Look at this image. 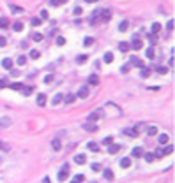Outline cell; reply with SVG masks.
<instances>
[{
	"label": "cell",
	"mask_w": 175,
	"mask_h": 183,
	"mask_svg": "<svg viewBox=\"0 0 175 183\" xmlns=\"http://www.w3.org/2000/svg\"><path fill=\"white\" fill-rule=\"evenodd\" d=\"M110 19H112V11H110V9L99 11V21H101V23H108Z\"/></svg>",
	"instance_id": "cell-1"
},
{
	"label": "cell",
	"mask_w": 175,
	"mask_h": 183,
	"mask_svg": "<svg viewBox=\"0 0 175 183\" xmlns=\"http://www.w3.org/2000/svg\"><path fill=\"white\" fill-rule=\"evenodd\" d=\"M67 178H69V164H64L62 169L58 171V180H60V182H66Z\"/></svg>",
	"instance_id": "cell-2"
},
{
	"label": "cell",
	"mask_w": 175,
	"mask_h": 183,
	"mask_svg": "<svg viewBox=\"0 0 175 183\" xmlns=\"http://www.w3.org/2000/svg\"><path fill=\"white\" fill-rule=\"evenodd\" d=\"M131 48H133V49H141V48H143V42H141L140 37H133V41H131Z\"/></svg>",
	"instance_id": "cell-3"
},
{
	"label": "cell",
	"mask_w": 175,
	"mask_h": 183,
	"mask_svg": "<svg viewBox=\"0 0 175 183\" xmlns=\"http://www.w3.org/2000/svg\"><path fill=\"white\" fill-rule=\"evenodd\" d=\"M89 93H90V92H89V86H81V88H80V92H78V97L87 99V97H89Z\"/></svg>",
	"instance_id": "cell-4"
},
{
	"label": "cell",
	"mask_w": 175,
	"mask_h": 183,
	"mask_svg": "<svg viewBox=\"0 0 175 183\" xmlns=\"http://www.w3.org/2000/svg\"><path fill=\"white\" fill-rule=\"evenodd\" d=\"M118 49H120L122 53H127V51L131 49V44H129V42H118Z\"/></svg>",
	"instance_id": "cell-5"
},
{
	"label": "cell",
	"mask_w": 175,
	"mask_h": 183,
	"mask_svg": "<svg viewBox=\"0 0 175 183\" xmlns=\"http://www.w3.org/2000/svg\"><path fill=\"white\" fill-rule=\"evenodd\" d=\"M129 63H135L136 67H140V69H143L145 65H143V62L140 60V58H136V56H131V60H129Z\"/></svg>",
	"instance_id": "cell-6"
},
{
	"label": "cell",
	"mask_w": 175,
	"mask_h": 183,
	"mask_svg": "<svg viewBox=\"0 0 175 183\" xmlns=\"http://www.w3.org/2000/svg\"><path fill=\"white\" fill-rule=\"evenodd\" d=\"M2 67L11 71V69H13V60H11V58H4V60H2Z\"/></svg>",
	"instance_id": "cell-7"
},
{
	"label": "cell",
	"mask_w": 175,
	"mask_h": 183,
	"mask_svg": "<svg viewBox=\"0 0 175 183\" xmlns=\"http://www.w3.org/2000/svg\"><path fill=\"white\" fill-rule=\"evenodd\" d=\"M46 102H48L46 95H44V93H39L37 95V106H46Z\"/></svg>",
	"instance_id": "cell-8"
},
{
	"label": "cell",
	"mask_w": 175,
	"mask_h": 183,
	"mask_svg": "<svg viewBox=\"0 0 175 183\" xmlns=\"http://www.w3.org/2000/svg\"><path fill=\"white\" fill-rule=\"evenodd\" d=\"M124 134L126 136H129V137H138V132H136V128H124Z\"/></svg>",
	"instance_id": "cell-9"
},
{
	"label": "cell",
	"mask_w": 175,
	"mask_h": 183,
	"mask_svg": "<svg viewBox=\"0 0 175 183\" xmlns=\"http://www.w3.org/2000/svg\"><path fill=\"white\" fill-rule=\"evenodd\" d=\"M85 162H87V157H85V155H83V153H80V155H76V157H74V164H85Z\"/></svg>",
	"instance_id": "cell-10"
},
{
	"label": "cell",
	"mask_w": 175,
	"mask_h": 183,
	"mask_svg": "<svg viewBox=\"0 0 175 183\" xmlns=\"http://www.w3.org/2000/svg\"><path fill=\"white\" fill-rule=\"evenodd\" d=\"M51 148H53L55 151H60V148H62V143H60V139H58V137H55V139L51 141Z\"/></svg>",
	"instance_id": "cell-11"
},
{
	"label": "cell",
	"mask_w": 175,
	"mask_h": 183,
	"mask_svg": "<svg viewBox=\"0 0 175 183\" xmlns=\"http://www.w3.org/2000/svg\"><path fill=\"white\" fill-rule=\"evenodd\" d=\"M87 146H89V150H90V151H94V153L101 151V150H99V145H97V143H94V141H90V143H89Z\"/></svg>",
	"instance_id": "cell-12"
},
{
	"label": "cell",
	"mask_w": 175,
	"mask_h": 183,
	"mask_svg": "<svg viewBox=\"0 0 175 183\" xmlns=\"http://www.w3.org/2000/svg\"><path fill=\"white\" fill-rule=\"evenodd\" d=\"M11 125V118H2L0 120V128H7Z\"/></svg>",
	"instance_id": "cell-13"
},
{
	"label": "cell",
	"mask_w": 175,
	"mask_h": 183,
	"mask_svg": "<svg viewBox=\"0 0 175 183\" xmlns=\"http://www.w3.org/2000/svg\"><path fill=\"white\" fill-rule=\"evenodd\" d=\"M108 151H110V153H112V155H115V153H118V151H120V146H118V145H108Z\"/></svg>",
	"instance_id": "cell-14"
},
{
	"label": "cell",
	"mask_w": 175,
	"mask_h": 183,
	"mask_svg": "<svg viewBox=\"0 0 175 183\" xmlns=\"http://www.w3.org/2000/svg\"><path fill=\"white\" fill-rule=\"evenodd\" d=\"M74 99H76V95H74V93H67V95L64 97V100H66L67 104H73V102H74Z\"/></svg>",
	"instance_id": "cell-15"
},
{
	"label": "cell",
	"mask_w": 175,
	"mask_h": 183,
	"mask_svg": "<svg viewBox=\"0 0 175 183\" xmlns=\"http://www.w3.org/2000/svg\"><path fill=\"white\" fill-rule=\"evenodd\" d=\"M62 100H64V97H62L60 93H57V95L53 97V100H51V104H53V106H58V104H60Z\"/></svg>",
	"instance_id": "cell-16"
},
{
	"label": "cell",
	"mask_w": 175,
	"mask_h": 183,
	"mask_svg": "<svg viewBox=\"0 0 175 183\" xmlns=\"http://www.w3.org/2000/svg\"><path fill=\"white\" fill-rule=\"evenodd\" d=\"M83 128H85V130H89V132H96V130H97V127L94 125V123H90V122H89V123H85Z\"/></svg>",
	"instance_id": "cell-17"
},
{
	"label": "cell",
	"mask_w": 175,
	"mask_h": 183,
	"mask_svg": "<svg viewBox=\"0 0 175 183\" xmlns=\"http://www.w3.org/2000/svg\"><path fill=\"white\" fill-rule=\"evenodd\" d=\"M13 30L21 32V30H23V23H21V21H14V23H13Z\"/></svg>",
	"instance_id": "cell-18"
},
{
	"label": "cell",
	"mask_w": 175,
	"mask_h": 183,
	"mask_svg": "<svg viewBox=\"0 0 175 183\" xmlns=\"http://www.w3.org/2000/svg\"><path fill=\"white\" fill-rule=\"evenodd\" d=\"M147 134H149V136H157V127H154V125L147 127Z\"/></svg>",
	"instance_id": "cell-19"
},
{
	"label": "cell",
	"mask_w": 175,
	"mask_h": 183,
	"mask_svg": "<svg viewBox=\"0 0 175 183\" xmlns=\"http://www.w3.org/2000/svg\"><path fill=\"white\" fill-rule=\"evenodd\" d=\"M89 83H90V85H99V77H97L96 74L89 76Z\"/></svg>",
	"instance_id": "cell-20"
},
{
	"label": "cell",
	"mask_w": 175,
	"mask_h": 183,
	"mask_svg": "<svg viewBox=\"0 0 175 183\" xmlns=\"http://www.w3.org/2000/svg\"><path fill=\"white\" fill-rule=\"evenodd\" d=\"M127 28H129V21H122V23L118 25V30H120V32H126Z\"/></svg>",
	"instance_id": "cell-21"
},
{
	"label": "cell",
	"mask_w": 175,
	"mask_h": 183,
	"mask_svg": "<svg viewBox=\"0 0 175 183\" xmlns=\"http://www.w3.org/2000/svg\"><path fill=\"white\" fill-rule=\"evenodd\" d=\"M168 141H170V137H168L166 134H161V136H159V145H166Z\"/></svg>",
	"instance_id": "cell-22"
},
{
	"label": "cell",
	"mask_w": 175,
	"mask_h": 183,
	"mask_svg": "<svg viewBox=\"0 0 175 183\" xmlns=\"http://www.w3.org/2000/svg\"><path fill=\"white\" fill-rule=\"evenodd\" d=\"M103 174H104V178H106V180H110V182L113 180V173H112L110 169H104V171H103Z\"/></svg>",
	"instance_id": "cell-23"
},
{
	"label": "cell",
	"mask_w": 175,
	"mask_h": 183,
	"mask_svg": "<svg viewBox=\"0 0 175 183\" xmlns=\"http://www.w3.org/2000/svg\"><path fill=\"white\" fill-rule=\"evenodd\" d=\"M152 155H154V159H163V157H165V151L157 148V150H156L154 153H152Z\"/></svg>",
	"instance_id": "cell-24"
},
{
	"label": "cell",
	"mask_w": 175,
	"mask_h": 183,
	"mask_svg": "<svg viewBox=\"0 0 175 183\" xmlns=\"http://www.w3.org/2000/svg\"><path fill=\"white\" fill-rule=\"evenodd\" d=\"M133 157H143V150L141 148H133Z\"/></svg>",
	"instance_id": "cell-25"
},
{
	"label": "cell",
	"mask_w": 175,
	"mask_h": 183,
	"mask_svg": "<svg viewBox=\"0 0 175 183\" xmlns=\"http://www.w3.org/2000/svg\"><path fill=\"white\" fill-rule=\"evenodd\" d=\"M120 165H122L124 169H127V167L131 165V159H122V160H120Z\"/></svg>",
	"instance_id": "cell-26"
},
{
	"label": "cell",
	"mask_w": 175,
	"mask_h": 183,
	"mask_svg": "<svg viewBox=\"0 0 175 183\" xmlns=\"http://www.w3.org/2000/svg\"><path fill=\"white\" fill-rule=\"evenodd\" d=\"M159 30H161V25H159V23H154V25H152V34L157 35V34H159Z\"/></svg>",
	"instance_id": "cell-27"
},
{
	"label": "cell",
	"mask_w": 175,
	"mask_h": 183,
	"mask_svg": "<svg viewBox=\"0 0 175 183\" xmlns=\"http://www.w3.org/2000/svg\"><path fill=\"white\" fill-rule=\"evenodd\" d=\"M39 56H41V53H39L37 49H32V51H30V58H32V60H37Z\"/></svg>",
	"instance_id": "cell-28"
},
{
	"label": "cell",
	"mask_w": 175,
	"mask_h": 183,
	"mask_svg": "<svg viewBox=\"0 0 175 183\" xmlns=\"http://www.w3.org/2000/svg\"><path fill=\"white\" fill-rule=\"evenodd\" d=\"M83 178H85L83 174H76V176L73 178V183H81V182H83Z\"/></svg>",
	"instance_id": "cell-29"
},
{
	"label": "cell",
	"mask_w": 175,
	"mask_h": 183,
	"mask_svg": "<svg viewBox=\"0 0 175 183\" xmlns=\"http://www.w3.org/2000/svg\"><path fill=\"white\" fill-rule=\"evenodd\" d=\"M104 62H106V63H112V62H113V55H112V53H106V55H104Z\"/></svg>",
	"instance_id": "cell-30"
},
{
	"label": "cell",
	"mask_w": 175,
	"mask_h": 183,
	"mask_svg": "<svg viewBox=\"0 0 175 183\" xmlns=\"http://www.w3.org/2000/svg\"><path fill=\"white\" fill-rule=\"evenodd\" d=\"M32 90H34L32 86H23V88H21V92H23L25 95H30V93H32Z\"/></svg>",
	"instance_id": "cell-31"
},
{
	"label": "cell",
	"mask_w": 175,
	"mask_h": 183,
	"mask_svg": "<svg viewBox=\"0 0 175 183\" xmlns=\"http://www.w3.org/2000/svg\"><path fill=\"white\" fill-rule=\"evenodd\" d=\"M145 55H147V58H154L156 53H154V49H152V48H149V49L145 51Z\"/></svg>",
	"instance_id": "cell-32"
},
{
	"label": "cell",
	"mask_w": 175,
	"mask_h": 183,
	"mask_svg": "<svg viewBox=\"0 0 175 183\" xmlns=\"http://www.w3.org/2000/svg\"><path fill=\"white\" fill-rule=\"evenodd\" d=\"M9 25V21H7V18H0V28H5Z\"/></svg>",
	"instance_id": "cell-33"
},
{
	"label": "cell",
	"mask_w": 175,
	"mask_h": 183,
	"mask_svg": "<svg viewBox=\"0 0 175 183\" xmlns=\"http://www.w3.org/2000/svg\"><path fill=\"white\" fill-rule=\"evenodd\" d=\"M166 28H168V30H174V28H175V21H174V19H170V21L166 23Z\"/></svg>",
	"instance_id": "cell-34"
},
{
	"label": "cell",
	"mask_w": 175,
	"mask_h": 183,
	"mask_svg": "<svg viewBox=\"0 0 175 183\" xmlns=\"http://www.w3.org/2000/svg\"><path fill=\"white\" fill-rule=\"evenodd\" d=\"M11 88H13V90H21V88H23V85H21V83H13V85H11Z\"/></svg>",
	"instance_id": "cell-35"
},
{
	"label": "cell",
	"mask_w": 175,
	"mask_h": 183,
	"mask_svg": "<svg viewBox=\"0 0 175 183\" xmlns=\"http://www.w3.org/2000/svg\"><path fill=\"white\" fill-rule=\"evenodd\" d=\"M32 41L39 42V41H42V35H41V34H32Z\"/></svg>",
	"instance_id": "cell-36"
},
{
	"label": "cell",
	"mask_w": 175,
	"mask_h": 183,
	"mask_svg": "<svg viewBox=\"0 0 175 183\" xmlns=\"http://www.w3.org/2000/svg\"><path fill=\"white\" fill-rule=\"evenodd\" d=\"M83 44H85V46H90V44H94V39H92V37H87V39L83 41Z\"/></svg>",
	"instance_id": "cell-37"
},
{
	"label": "cell",
	"mask_w": 175,
	"mask_h": 183,
	"mask_svg": "<svg viewBox=\"0 0 175 183\" xmlns=\"http://www.w3.org/2000/svg\"><path fill=\"white\" fill-rule=\"evenodd\" d=\"M145 160L147 162H154V155L152 153H145Z\"/></svg>",
	"instance_id": "cell-38"
},
{
	"label": "cell",
	"mask_w": 175,
	"mask_h": 183,
	"mask_svg": "<svg viewBox=\"0 0 175 183\" xmlns=\"http://www.w3.org/2000/svg\"><path fill=\"white\" fill-rule=\"evenodd\" d=\"M23 9L21 7H18V5H11V13H21Z\"/></svg>",
	"instance_id": "cell-39"
},
{
	"label": "cell",
	"mask_w": 175,
	"mask_h": 183,
	"mask_svg": "<svg viewBox=\"0 0 175 183\" xmlns=\"http://www.w3.org/2000/svg\"><path fill=\"white\" fill-rule=\"evenodd\" d=\"M163 151H165V155H170V153H174V146H166Z\"/></svg>",
	"instance_id": "cell-40"
},
{
	"label": "cell",
	"mask_w": 175,
	"mask_h": 183,
	"mask_svg": "<svg viewBox=\"0 0 175 183\" xmlns=\"http://www.w3.org/2000/svg\"><path fill=\"white\" fill-rule=\"evenodd\" d=\"M149 74H150V71H149V69H145V67L141 69V77H149Z\"/></svg>",
	"instance_id": "cell-41"
},
{
	"label": "cell",
	"mask_w": 175,
	"mask_h": 183,
	"mask_svg": "<svg viewBox=\"0 0 175 183\" xmlns=\"http://www.w3.org/2000/svg\"><path fill=\"white\" fill-rule=\"evenodd\" d=\"M25 62H27V58H25L23 55H19L18 56V63H19V65H25Z\"/></svg>",
	"instance_id": "cell-42"
},
{
	"label": "cell",
	"mask_w": 175,
	"mask_h": 183,
	"mask_svg": "<svg viewBox=\"0 0 175 183\" xmlns=\"http://www.w3.org/2000/svg\"><path fill=\"white\" fill-rule=\"evenodd\" d=\"M57 44L58 46H64V44H66V39H64V37H57Z\"/></svg>",
	"instance_id": "cell-43"
},
{
	"label": "cell",
	"mask_w": 175,
	"mask_h": 183,
	"mask_svg": "<svg viewBox=\"0 0 175 183\" xmlns=\"http://www.w3.org/2000/svg\"><path fill=\"white\" fill-rule=\"evenodd\" d=\"M39 25H41V19H39V18L32 19V27H39Z\"/></svg>",
	"instance_id": "cell-44"
},
{
	"label": "cell",
	"mask_w": 175,
	"mask_h": 183,
	"mask_svg": "<svg viewBox=\"0 0 175 183\" xmlns=\"http://www.w3.org/2000/svg\"><path fill=\"white\" fill-rule=\"evenodd\" d=\"M41 18H42V19H48V11H46V9H42V11H41Z\"/></svg>",
	"instance_id": "cell-45"
},
{
	"label": "cell",
	"mask_w": 175,
	"mask_h": 183,
	"mask_svg": "<svg viewBox=\"0 0 175 183\" xmlns=\"http://www.w3.org/2000/svg\"><path fill=\"white\" fill-rule=\"evenodd\" d=\"M51 81H53V74H50V76L44 77V83H51Z\"/></svg>",
	"instance_id": "cell-46"
},
{
	"label": "cell",
	"mask_w": 175,
	"mask_h": 183,
	"mask_svg": "<svg viewBox=\"0 0 175 183\" xmlns=\"http://www.w3.org/2000/svg\"><path fill=\"white\" fill-rule=\"evenodd\" d=\"M156 71L159 74H166V69H165V67H156Z\"/></svg>",
	"instance_id": "cell-47"
},
{
	"label": "cell",
	"mask_w": 175,
	"mask_h": 183,
	"mask_svg": "<svg viewBox=\"0 0 175 183\" xmlns=\"http://www.w3.org/2000/svg\"><path fill=\"white\" fill-rule=\"evenodd\" d=\"M103 143H104V145H112V143H113V137H106Z\"/></svg>",
	"instance_id": "cell-48"
},
{
	"label": "cell",
	"mask_w": 175,
	"mask_h": 183,
	"mask_svg": "<svg viewBox=\"0 0 175 183\" xmlns=\"http://www.w3.org/2000/svg\"><path fill=\"white\" fill-rule=\"evenodd\" d=\"M74 14H76V16L81 14V7H74Z\"/></svg>",
	"instance_id": "cell-49"
},
{
	"label": "cell",
	"mask_w": 175,
	"mask_h": 183,
	"mask_svg": "<svg viewBox=\"0 0 175 183\" xmlns=\"http://www.w3.org/2000/svg\"><path fill=\"white\" fill-rule=\"evenodd\" d=\"M7 44V41H5V37H0V46H5Z\"/></svg>",
	"instance_id": "cell-50"
},
{
	"label": "cell",
	"mask_w": 175,
	"mask_h": 183,
	"mask_svg": "<svg viewBox=\"0 0 175 183\" xmlns=\"http://www.w3.org/2000/svg\"><path fill=\"white\" fill-rule=\"evenodd\" d=\"M4 86H7V81L5 79H0V88H4Z\"/></svg>",
	"instance_id": "cell-51"
},
{
	"label": "cell",
	"mask_w": 175,
	"mask_h": 183,
	"mask_svg": "<svg viewBox=\"0 0 175 183\" xmlns=\"http://www.w3.org/2000/svg\"><path fill=\"white\" fill-rule=\"evenodd\" d=\"M92 169H94V171H99V169H101V165H99V164H92Z\"/></svg>",
	"instance_id": "cell-52"
},
{
	"label": "cell",
	"mask_w": 175,
	"mask_h": 183,
	"mask_svg": "<svg viewBox=\"0 0 175 183\" xmlns=\"http://www.w3.org/2000/svg\"><path fill=\"white\" fill-rule=\"evenodd\" d=\"M50 4H51V5H60V2H58V0H50Z\"/></svg>",
	"instance_id": "cell-53"
},
{
	"label": "cell",
	"mask_w": 175,
	"mask_h": 183,
	"mask_svg": "<svg viewBox=\"0 0 175 183\" xmlns=\"http://www.w3.org/2000/svg\"><path fill=\"white\" fill-rule=\"evenodd\" d=\"M168 65H172V67H174V65H175V58H174V56L170 58V62H168Z\"/></svg>",
	"instance_id": "cell-54"
},
{
	"label": "cell",
	"mask_w": 175,
	"mask_h": 183,
	"mask_svg": "<svg viewBox=\"0 0 175 183\" xmlns=\"http://www.w3.org/2000/svg\"><path fill=\"white\" fill-rule=\"evenodd\" d=\"M11 76H14V77H16V76H18V71H16V69H11Z\"/></svg>",
	"instance_id": "cell-55"
},
{
	"label": "cell",
	"mask_w": 175,
	"mask_h": 183,
	"mask_svg": "<svg viewBox=\"0 0 175 183\" xmlns=\"http://www.w3.org/2000/svg\"><path fill=\"white\" fill-rule=\"evenodd\" d=\"M85 60H87V56H85V55H81L80 58H78V62H85Z\"/></svg>",
	"instance_id": "cell-56"
},
{
	"label": "cell",
	"mask_w": 175,
	"mask_h": 183,
	"mask_svg": "<svg viewBox=\"0 0 175 183\" xmlns=\"http://www.w3.org/2000/svg\"><path fill=\"white\" fill-rule=\"evenodd\" d=\"M85 2H89V4H96L97 0H85Z\"/></svg>",
	"instance_id": "cell-57"
},
{
	"label": "cell",
	"mask_w": 175,
	"mask_h": 183,
	"mask_svg": "<svg viewBox=\"0 0 175 183\" xmlns=\"http://www.w3.org/2000/svg\"><path fill=\"white\" fill-rule=\"evenodd\" d=\"M42 183H50V180H48V178H44V180H42Z\"/></svg>",
	"instance_id": "cell-58"
}]
</instances>
